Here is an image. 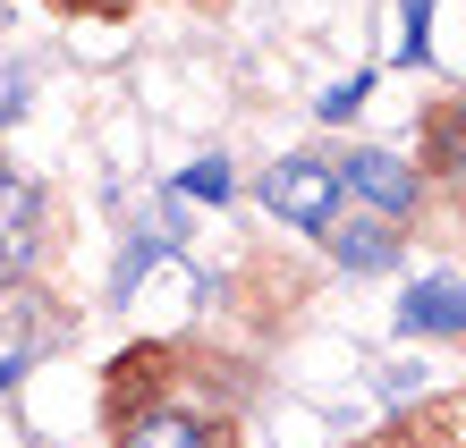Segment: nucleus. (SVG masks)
<instances>
[{"label":"nucleus","mask_w":466,"mask_h":448,"mask_svg":"<svg viewBox=\"0 0 466 448\" xmlns=\"http://www.w3.org/2000/svg\"><path fill=\"white\" fill-rule=\"evenodd\" d=\"M339 194H356V204H373L381 220H399V212H416V194H424V178L416 170H407V161L399 153H348L339 161Z\"/></svg>","instance_id":"f03ea898"},{"label":"nucleus","mask_w":466,"mask_h":448,"mask_svg":"<svg viewBox=\"0 0 466 448\" xmlns=\"http://www.w3.org/2000/svg\"><path fill=\"white\" fill-rule=\"evenodd\" d=\"M331 254L348 271H390L399 263V237L381 229V220H339V229H331Z\"/></svg>","instance_id":"20e7f679"},{"label":"nucleus","mask_w":466,"mask_h":448,"mask_svg":"<svg viewBox=\"0 0 466 448\" xmlns=\"http://www.w3.org/2000/svg\"><path fill=\"white\" fill-rule=\"evenodd\" d=\"M35 229H43V204L25 178H0V271L35 263Z\"/></svg>","instance_id":"7ed1b4c3"},{"label":"nucleus","mask_w":466,"mask_h":448,"mask_svg":"<svg viewBox=\"0 0 466 448\" xmlns=\"http://www.w3.org/2000/svg\"><path fill=\"white\" fill-rule=\"evenodd\" d=\"M187 194H229V161H196V178H187Z\"/></svg>","instance_id":"6e6552de"},{"label":"nucleus","mask_w":466,"mask_h":448,"mask_svg":"<svg viewBox=\"0 0 466 448\" xmlns=\"http://www.w3.org/2000/svg\"><path fill=\"white\" fill-rule=\"evenodd\" d=\"M263 204L280 212L289 229H331V212H339V170H331V161L289 153V161H271V170H263Z\"/></svg>","instance_id":"f257e3e1"},{"label":"nucleus","mask_w":466,"mask_h":448,"mask_svg":"<svg viewBox=\"0 0 466 448\" xmlns=\"http://www.w3.org/2000/svg\"><path fill=\"white\" fill-rule=\"evenodd\" d=\"M432 170H441V178H466V102L441 119V135H432Z\"/></svg>","instance_id":"0eeeda50"},{"label":"nucleus","mask_w":466,"mask_h":448,"mask_svg":"<svg viewBox=\"0 0 466 448\" xmlns=\"http://www.w3.org/2000/svg\"><path fill=\"white\" fill-rule=\"evenodd\" d=\"M399 322L407 330H466V288L458 279H424V288L399 304Z\"/></svg>","instance_id":"39448f33"},{"label":"nucleus","mask_w":466,"mask_h":448,"mask_svg":"<svg viewBox=\"0 0 466 448\" xmlns=\"http://www.w3.org/2000/svg\"><path fill=\"white\" fill-rule=\"evenodd\" d=\"M0 119H17V76H0Z\"/></svg>","instance_id":"9d476101"},{"label":"nucleus","mask_w":466,"mask_h":448,"mask_svg":"<svg viewBox=\"0 0 466 448\" xmlns=\"http://www.w3.org/2000/svg\"><path fill=\"white\" fill-rule=\"evenodd\" d=\"M356 102H365V76H356V85H331V94H322V119H348Z\"/></svg>","instance_id":"1a4fd4ad"},{"label":"nucleus","mask_w":466,"mask_h":448,"mask_svg":"<svg viewBox=\"0 0 466 448\" xmlns=\"http://www.w3.org/2000/svg\"><path fill=\"white\" fill-rule=\"evenodd\" d=\"M127 448H221V440H212V432L196 423V414H145Z\"/></svg>","instance_id":"423d86ee"}]
</instances>
